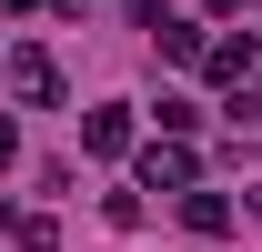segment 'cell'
<instances>
[{
  "instance_id": "cell-1",
  "label": "cell",
  "mask_w": 262,
  "mask_h": 252,
  "mask_svg": "<svg viewBox=\"0 0 262 252\" xmlns=\"http://www.w3.org/2000/svg\"><path fill=\"white\" fill-rule=\"evenodd\" d=\"M0 81H10V101H31V111L61 101V61H51L40 40H10V51H0Z\"/></svg>"
},
{
  "instance_id": "cell-2",
  "label": "cell",
  "mask_w": 262,
  "mask_h": 252,
  "mask_svg": "<svg viewBox=\"0 0 262 252\" xmlns=\"http://www.w3.org/2000/svg\"><path fill=\"white\" fill-rule=\"evenodd\" d=\"M81 152H91V161H121V152H131V101H101V111H81Z\"/></svg>"
},
{
  "instance_id": "cell-3",
  "label": "cell",
  "mask_w": 262,
  "mask_h": 252,
  "mask_svg": "<svg viewBox=\"0 0 262 252\" xmlns=\"http://www.w3.org/2000/svg\"><path fill=\"white\" fill-rule=\"evenodd\" d=\"M141 192H202V161L182 152V141H151V152H141Z\"/></svg>"
},
{
  "instance_id": "cell-4",
  "label": "cell",
  "mask_w": 262,
  "mask_h": 252,
  "mask_svg": "<svg viewBox=\"0 0 262 252\" xmlns=\"http://www.w3.org/2000/svg\"><path fill=\"white\" fill-rule=\"evenodd\" d=\"M202 71H212V81H242V71H252V40L232 31V40H202Z\"/></svg>"
},
{
  "instance_id": "cell-5",
  "label": "cell",
  "mask_w": 262,
  "mask_h": 252,
  "mask_svg": "<svg viewBox=\"0 0 262 252\" xmlns=\"http://www.w3.org/2000/svg\"><path fill=\"white\" fill-rule=\"evenodd\" d=\"M141 20H151V40H162V61H202V31H192V20H162V10H141Z\"/></svg>"
},
{
  "instance_id": "cell-6",
  "label": "cell",
  "mask_w": 262,
  "mask_h": 252,
  "mask_svg": "<svg viewBox=\"0 0 262 252\" xmlns=\"http://www.w3.org/2000/svg\"><path fill=\"white\" fill-rule=\"evenodd\" d=\"M0 232H10V242H20V252H51V242H61V232H51V222H40V212H0Z\"/></svg>"
},
{
  "instance_id": "cell-7",
  "label": "cell",
  "mask_w": 262,
  "mask_h": 252,
  "mask_svg": "<svg viewBox=\"0 0 262 252\" xmlns=\"http://www.w3.org/2000/svg\"><path fill=\"white\" fill-rule=\"evenodd\" d=\"M182 222H192V232H232V202H222V192H192Z\"/></svg>"
},
{
  "instance_id": "cell-8",
  "label": "cell",
  "mask_w": 262,
  "mask_h": 252,
  "mask_svg": "<svg viewBox=\"0 0 262 252\" xmlns=\"http://www.w3.org/2000/svg\"><path fill=\"white\" fill-rule=\"evenodd\" d=\"M10 161H20V131H10V111H0V172H10Z\"/></svg>"
},
{
  "instance_id": "cell-9",
  "label": "cell",
  "mask_w": 262,
  "mask_h": 252,
  "mask_svg": "<svg viewBox=\"0 0 262 252\" xmlns=\"http://www.w3.org/2000/svg\"><path fill=\"white\" fill-rule=\"evenodd\" d=\"M252 222H262V192H252Z\"/></svg>"
}]
</instances>
